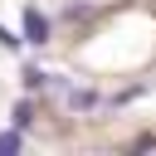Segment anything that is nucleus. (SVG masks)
Masks as SVG:
<instances>
[{
	"label": "nucleus",
	"instance_id": "nucleus-3",
	"mask_svg": "<svg viewBox=\"0 0 156 156\" xmlns=\"http://www.w3.org/2000/svg\"><path fill=\"white\" fill-rule=\"evenodd\" d=\"M20 78H24V88H44V83H49V73H39V68H24Z\"/></svg>",
	"mask_w": 156,
	"mask_h": 156
},
{
	"label": "nucleus",
	"instance_id": "nucleus-2",
	"mask_svg": "<svg viewBox=\"0 0 156 156\" xmlns=\"http://www.w3.org/2000/svg\"><path fill=\"white\" fill-rule=\"evenodd\" d=\"M10 151H20V127L15 132H0V156H10Z\"/></svg>",
	"mask_w": 156,
	"mask_h": 156
},
{
	"label": "nucleus",
	"instance_id": "nucleus-5",
	"mask_svg": "<svg viewBox=\"0 0 156 156\" xmlns=\"http://www.w3.org/2000/svg\"><path fill=\"white\" fill-rule=\"evenodd\" d=\"M0 44H5V49H20V44H24V34H10V29L0 24Z\"/></svg>",
	"mask_w": 156,
	"mask_h": 156
},
{
	"label": "nucleus",
	"instance_id": "nucleus-1",
	"mask_svg": "<svg viewBox=\"0 0 156 156\" xmlns=\"http://www.w3.org/2000/svg\"><path fill=\"white\" fill-rule=\"evenodd\" d=\"M44 39H49V20L29 5V10H24V44H44Z\"/></svg>",
	"mask_w": 156,
	"mask_h": 156
},
{
	"label": "nucleus",
	"instance_id": "nucleus-4",
	"mask_svg": "<svg viewBox=\"0 0 156 156\" xmlns=\"http://www.w3.org/2000/svg\"><path fill=\"white\" fill-rule=\"evenodd\" d=\"M29 122H34V107H29V102H20V107H15V127H20V132H24V127H29Z\"/></svg>",
	"mask_w": 156,
	"mask_h": 156
}]
</instances>
